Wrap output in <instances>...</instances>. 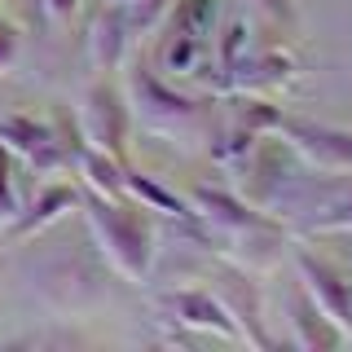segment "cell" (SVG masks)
<instances>
[{"instance_id":"9","label":"cell","mask_w":352,"mask_h":352,"mask_svg":"<svg viewBox=\"0 0 352 352\" xmlns=\"http://www.w3.org/2000/svg\"><path fill=\"white\" fill-rule=\"evenodd\" d=\"M80 203V190L75 185H44V190L36 194V203L27 207V212H18V220L9 225V238L22 242V238H31V234H40V229H49L53 220H62L71 207Z\"/></svg>"},{"instance_id":"2","label":"cell","mask_w":352,"mask_h":352,"mask_svg":"<svg viewBox=\"0 0 352 352\" xmlns=\"http://www.w3.org/2000/svg\"><path fill=\"white\" fill-rule=\"evenodd\" d=\"M128 97H132V115L141 119V128L159 132V137H194L207 128V106L212 102H194V97L176 93V84H168L163 75L132 66L128 75Z\"/></svg>"},{"instance_id":"6","label":"cell","mask_w":352,"mask_h":352,"mask_svg":"<svg viewBox=\"0 0 352 352\" xmlns=\"http://www.w3.org/2000/svg\"><path fill=\"white\" fill-rule=\"evenodd\" d=\"M159 313H168L176 326H190V330H198V335L238 339V344H242V330L234 322V313L220 304V295L212 291V286H181V291L163 295Z\"/></svg>"},{"instance_id":"19","label":"cell","mask_w":352,"mask_h":352,"mask_svg":"<svg viewBox=\"0 0 352 352\" xmlns=\"http://www.w3.org/2000/svg\"><path fill=\"white\" fill-rule=\"evenodd\" d=\"M40 14H44V22L49 27H71V18L80 14V0H40Z\"/></svg>"},{"instance_id":"13","label":"cell","mask_w":352,"mask_h":352,"mask_svg":"<svg viewBox=\"0 0 352 352\" xmlns=\"http://www.w3.org/2000/svg\"><path fill=\"white\" fill-rule=\"evenodd\" d=\"M124 181H128V194L137 198L141 207H150V212H159V216H172V220H185V225H198L194 203L176 198L172 190H163L159 181H150V176H137V172H128V168H124Z\"/></svg>"},{"instance_id":"4","label":"cell","mask_w":352,"mask_h":352,"mask_svg":"<svg viewBox=\"0 0 352 352\" xmlns=\"http://www.w3.org/2000/svg\"><path fill=\"white\" fill-rule=\"evenodd\" d=\"M278 137L291 146V154H300L308 168L317 172H352V132L348 128H330V124H308L282 110L278 119Z\"/></svg>"},{"instance_id":"12","label":"cell","mask_w":352,"mask_h":352,"mask_svg":"<svg viewBox=\"0 0 352 352\" xmlns=\"http://www.w3.org/2000/svg\"><path fill=\"white\" fill-rule=\"evenodd\" d=\"M75 168H80L84 190H93L102 198H128V181H124V163H119V159H110V154L93 150V146H84V154H80Z\"/></svg>"},{"instance_id":"1","label":"cell","mask_w":352,"mask_h":352,"mask_svg":"<svg viewBox=\"0 0 352 352\" xmlns=\"http://www.w3.org/2000/svg\"><path fill=\"white\" fill-rule=\"evenodd\" d=\"M84 216L93 225V238L102 247L106 264L124 282H146L154 251H159V234H154L150 207H141L137 198H102L88 190L84 194Z\"/></svg>"},{"instance_id":"17","label":"cell","mask_w":352,"mask_h":352,"mask_svg":"<svg viewBox=\"0 0 352 352\" xmlns=\"http://www.w3.org/2000/svg\"><path fill=\"white\" fill-rule=\"evenodd\" d=\"M22 212V203H18V194H14V163H9V150L0 146V225H14Z\"/></svg>"},{"instance_id":"8","label":"cell","mask_w":352,"mask_h":352,"mask_svg":"<svg viewBox=\"0 0 352 352\" xmlns=\"http://www.w3.org/2000/svg\"><path fill=\"white\" fill-rule=\"evenodd\" d=\"M128 44H132V27H128V9L124 0H110V5L97 9L93 27H88V62H93V71H119L128 58Z\"/></svg>"},{"instance_id":"16","label":"cell","mask_w":352,"mask_h":352,"mask_svg":"<svg viewBox=\"0 0 352 352\" xmlns=\"http://www.w3.org/2000/svg\"><path fill=\"white\" fill-rule=\"evenodd\" d=\"M172 5L176 0H128V27H132V36H141V31H154L163 18L172 14Z\"/></svg>"},{"instance_id":"3","label":"cell","mask_w":352,"mask_h":352,"mask_svg":"<svg viewBox=\"0 0 352 352\" xmlns=\"http://www.w3.org/2000/svg\"><path fill=\"white\" fill-rule=\"evenodd\" d=\"M80 132H84V146H93V150L124 163V146H128V132H132V106H128L124 88H115L110 80L88 84V93L80 102Z\"/></svg>"},{"instance_id":"18","label":"cell","mask_w":352,"mask_h":352,"mask_svg":"<svg viewBox=\"0 0 352 352\" xmlns=\"http://www.w3.org/2000/svg\"><path fill=\"white\" fill-rule=\"evenodd\" d=\"M256 9H260V18L269 22V27L295 31V9H291V0H256Z\"/></svg>"},{"instance_id":"20","label":"cell","mask_w":352,"mask_h":352,"mask_svg":"<svg viewBox=\"0 0 352 352\" xmlns=\"http://www.w3.org/2000/svg\"><path fill=\"white\" fill-rule=\"evenodd\" d=\"M14 62H18V31L9 22H0V75H9Z\"/></svg>"},{"instance_id":"14","label":"cell","mask_w":352,"mask_h":352,"mask_svg":"<svg viewBox=\"0 0 352 352\" xmlns=\"http://www.w3.org/2000/svg\"><path fill=\"white\" fill-rule=\"evenodd\" d=\"M295 326H300V335H295V344H300V348H339V344H348V335L330 322V317L308 300V295L295 300Z\"/></svg>"},{"instance_id":"21","label":"cell","mask_w":352,"mask_h":352,"mask_svg":"<svg viewBox=\"0 0 352 352\" xmlns=\"http://www.w3.org/2000/svg\"><path fill=\"white\" fill-rule=\"evenodd\" d=\"M124 5H128V0H124Z\"/></svg>"},{"instance_id":"5","label":"cell","mask_w":352,"mask_h":352,"mask_svg":"<svg viewBox=\"0 0 352 352\" xmlns=\"http://www.w3.org/2000/svg\"><path fill=\"white\" fill-rule=\"evenodd\" d=\"M295 269H300V278H304V295L352 339V278L339 273L330 260L313 256L308 247H295Z\"/></svg>"},{"instance_id":"10","label":"cell","mask_w":352,"mask_h":352,"mask_svg":"<svg viewBox=\"0 0 352 352\" xmlns=\"http://www.w3.org/2000/svg\"><path fill=\"white\" fill-rule=\"evenodd\" d=\"M53 141V119L44 124L36 115H5L0 119V146L9 154H18V159H36V154Z\"/></svg>"},{"instance_id":"11","label":"cell","mask_w":352,"mask_h":352,"mask_svg":"<svg viewBox=\"0 0 352 352\" xmlns=\"http://www.w3.org/2000/svg\"><path fill=\"white\" fill-rule=\"evenodd\" d=\"M97 295V278L84 264H58V269L44 278V300L58 308H80Z\"/></svg>"},{"instance_id":"15","label":"cell","mask_w":352,"mask_h":352,"mask_svg":"<svg viewBox=\"0 0 352 352\" xmlns=\"http://www.w3.org/2000/svg\"><path fill=\"white\" fill-rule=\"evenodd\" d=\"M322 216L308 220V234H352V194L348 198H335V203L317 207Z\"/></svg>"},{"instance_id":"7","label":"cell","mask_w":352,"mask_h":352,"mask_svg":"<svg viewBox=\"0 0 352 352\" xmlns=\"http://www.w3.org/2000/svg\"><path fill=\"white\" fill-rule=\"evenodd\" d=\"M216 282V295L220 304L234 313V322L242 330V344H256V348H269L273 339L264 335V304H260V286L251 278L247 269H238V264H225V269L212 273Z\"/></svg>"}]
</instances>
